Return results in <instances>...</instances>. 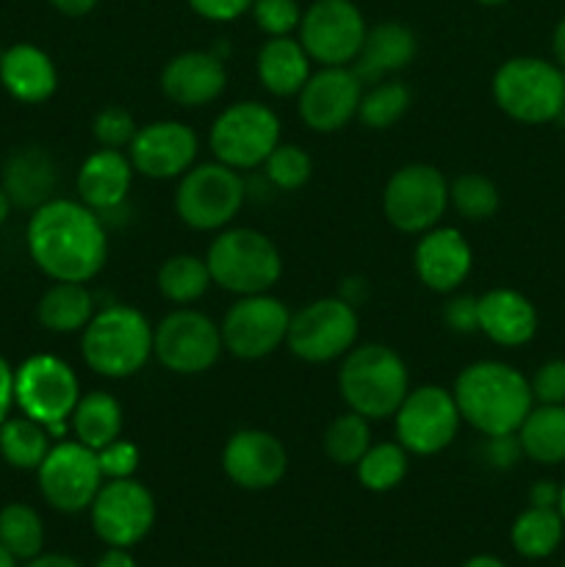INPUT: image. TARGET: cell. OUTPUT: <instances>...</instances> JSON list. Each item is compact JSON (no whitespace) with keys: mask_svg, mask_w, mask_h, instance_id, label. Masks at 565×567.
<instances>
[{"mask_svg":"<svg viewBox=\"0 0 565 567\" xmlns=\"http://www.w3.org/2000/svg\"><path fill=\"white\" fill-rule=\"evenodd\" d=\"M565 537V520L554 507H526L510 526V543L524 559H546Z\"/></svg>","mask_w":565,"mask_h":567,"instance_id":"1f68e13d","label":"cell"},{"mask_svg":"<svg viewBox=\"0 0 565 567\" xmlns=\"http://www.w3.org/2000/svg\"><path fill=\"white\" fill-rule=\"evenodd\" d=\"M480 332L496 347H524L537 332V310L515 288H491L480 297Z\"/></svg>","mask_w":565,"mask_h":567,"instance_id":"d4e9b609","label":"cell"},{"mask_svg":"<svg viewBox=\"0 0 565 567\" xmlns=\"http://www.w3.org/2000/svg\"><path fill=\"white\" fill-rule=\"evenodd\" d=\"M133 175H136V169H133L125 150H94L78 169V199L89 205L94 214L103 216L105 221V214H114L116 208L125 205L133 186Z\"/></svg>","mask_w":565,"mask_h":567,"instance_id":"603a6c76","label":"cell"},{"mask_svg":"<svg viewBox=\"0 0 565 567\" xmlns=\"http://www.w3.org/2000/svg\"><path fill=\"white\" fill-rule=\"evenodd\" d=\"M460 419L482 437L515 435L535 408L530 380L502 360H476L454 380Z\"/></svg>","mask_w":565,"mask_h":567,"instance_id":"7a4b0ae2","label":"cell"},{"mask_svg":"<svg viewBox=\"0 0 565 567\" xmlns=\"http://www.w3.org/2000/svg\"><path fill=\"white\" fill-rule=\"evenodd\" d=\"M460 410L454 402V393L441 385H419L410 388L404 402L393 413V430L397 443L415 457H432L449 449L458 437Z\"/></svg>","mask_w":565,"mask_h":567,"instance_id":"4fadbf2b","label":"cell"},{"mask_svg":"<svg viewBox=\"0 0 565 567\" xmlns=\"http://www.w3.org/2000/svg\"><path fill=\"white\" fill-rule=\"evenodd\" d=\"M0 55H3V50H0Z\"/></svg>","mask_w":565,"mask_h":567,"instance_id":"94428289","label":"cell"},{"mask_svg":"<svg viewBox=\"0 0 565 567\" xmlns=\"http://www.w3.org/2000/svg\"><path fill=\"white\" fill-rule=\"evenodd\" d=\"M210 280L227 293H269L282 277V255L266 233L255 227H225L205 252Z\"/></svg>","mask_w":565,"mask_h":567,"instance_id":"5b68a950","label":"cell"},{"mask_svg":"<svg viewBox=\"0 0 565 567\" xmlns=\"http://www.w3.org/2000/svg\"><path fill=\"white\" fill-rule=\"evenodd\" d=\"M493 103L510 120L546 125L565 114V72L537 55H515L493 72Z\"/></svg>","mask_w":565,"mask_h":567,"instance_id":"8992f818","label":"cell"},{"mask_svg":"<svg viewBox=\"0 0 565 567\" xmlns=\"http://www.w3.org/2000/svg\"><path fill=\"white\" fill-rule=\"evenodd\" d=\"M563 567H565V563H563Z\"/></svg>","mask_w":565,"mask_h":567,"instance_id":"6125c7cd","label":"cell"},{"mask_svg":"<svg viewBox=\"0 0 565 567\" xmlns=\"http://www.w3.org/2000/svg\"><path fill=\"white\" fill-rule=\"evenodd\" d=\"M199 138L194 127L177 120H158L150 125H138L127 158L136 175L150 181H172L188 172L197 161Z\"/></svg>","mask_w":565,"mask_h":567,"instance_id":"d6986e66","label":"cell"},{"mask_svg":"<svg viewBox=\"0 0 565 567\" xmlns=\"http://www.w3.org/2000/svg\"><path fill=\"white\" fill-rule=\"evenodd\" d=\"M530 388L535 404H565V360L554 358L537 365Z\"/></svg>","mask_w":565,"mask_h":567,"instance_id":"ee69618b","label":"cell"},{"mask_svg":"<svg viewBox=\"0 0 565 567\" xmlns=\"http://www.w3.org/2000/svg\"><path fill=\"white\" fill-rule=\"evenodd\" d=\"M48 3L66 17H86L89 11H94L100 0H48Z\"/></svg>","mask_w":565,"mask_h":567,"instance_id":"f907efd6","label":"cell"},{"mask_svg":"<svg viewBox=\"0 0 565 567\" xmlns=\"http://www.w3.org/2000/svg\"><path fill=\"white\" fill-rule=\"evenodd\" d=\"M247 199L242 172L222 161L194 164L177 177L175 210L186 227L197 233H219L230 225Z\"/></svg>","mask_w":565,"mask_h":567,"instance_id":"52a82bcc","label":"cell"},{"mask_svg":"<svg viewBox=\"0 0 565 567\" xmlns=\"http://www.w3.org/2000/svg\"><path fill=\"white\" fill-rule=\"evenodd\" d=\"M25 567H83L78 559L66 557V554H39V557L28 559Z\"/></svg>","mask_w":565,"mask_h":567,"instance_id":"f5cc1de1","label":"cell"},{"mask_svg":"<svg viewBox=\"0 0 565 567\" xmlns=\"http://www.w3.org/2000/svg\"><path fill=\"white\" fill-rule=\"evenodd\" d=\"M557 509H559V515H563V520H565V482H563V485H559V504H557Z\"/></svg>","mask_w":565,"mask_h":567,"instance_id":"680465c9","label":"cell"},{"mask_svg":"<svg viewBox=\"0 0 565 567\" xmlns=\"http://www.w3.org/2000/svg\"><path fill=\"white\" fill-rule=\"evenodd\" d=\"M482 454H485V463L491 465V468L507 471L524 457V449H521L518 435H496V437H485Z\"/></svg>","mask_w":565,"mask_h":567,"instance_id":"bcb514c9","label":"cell"},{"mask_svg":"<svg viewBox=\"0 0 565 567\" xmlns=\"http://www.w3.org/2000/svg\"><path fill=\"white\" fill-rule=\"evenodd\" d=\"M524 457L537 465L565 463V404H535L518 426Z\"/></svg>","mask_w":565,"mask_h":567,"instance_id":"4dcf8cb0","label":"cell"},{"mask_svg":"<svg viewBox=\"0 0 565 567\" xmlns=\"http://www.w3.org/2000/svg\"><path fill=\"white\" fill-rule=\"evenodd\" d=\"M443 324L458 336H474L480 332V297L474 293H454L443 305Z\"/></svg>","mask_w":565,"mask_h":567,"instance_id":"f6af8a7d","label":"cell"},{"mask_svg":"<svg viewBox=\"0 0 565 567\" xmlns=\"http://www.w3.org/2000/svg\"><path fill=\"white\" fill-rule=\"evenodd\" d=\"M11 208H14V205H11L9 194H6V192H3V186H0V227H3V225H6V219H9Z\"/></svg>","mask_w":565,"mask_h":567,"instance_id":"9f6ffc18","label":"cell"},{"mask_svg":"<svg viewBox=\"0 0 565 567\" xmlns=\"http://www.w3.org/2000/svg\"><path fill=\"white\" fill-rule=\"evenodd\" d=\"M94 313L97 310H94V297L86 282H53L37 305L39 324L59 336L83 332Z\"/></svg>","mask_w":565,"mask_h":567,"instance_id":"f546056e","label":"cell"},{"mask_svg":"<svg viewBox=\"0 0 565 567\" xmlns=\"http://www.w3.org/2000/svg\"><path fill=\"white\" fill-rule=\"evenodd\" d=\"M59 183L53 155L44 147H20L6 158L3 164V192L9 194L11 205L22 210H37L39 205L50 203Z\"/></svg>","mask_w":565,"mask_h":567,"instance_id":"4316f807","label":"cell"},{"mask_svg":"<svg viewBox=\"0 0 565 567\" xmlns=\"http://www.w3.org/2000/svg\"><path fill=\"white\" fill-rule=\"evenodd\" d=\"M310 55L305 53L302 42L294 37H269L264 48L258 50V70L260 86L275 97H297L299 89L310 78Z\"/></svg>","mask_w":565,"mask_h":567,"instance_id":"83f0119b","label":"cell"},{"mask_svg":"<svg viewBox=\"0 0 565 567\" xmlns=\"http://www.w3.org/2000/svg\"><path fill=\"white\" fill-rule=\"evenodd\" d=\"M50 432L28 415H9L0 424V457L17 471H37L50 452Z\"/></svg>","mask_w":565,"mask_h":567,"instance_id":"d6a6232c","label":"cell"},{"mask_svg":"<svg viewBox=\"0 0 565 567\" xmlns=\"http://www.w3.org/2000/svg\"><path fill=\"white\" fill-rule=\"evenodd\" d=\"M227 89L225 59L210 50H186L161 70V92L181 109H203Z\"/></svg>","mask_w":565,"mask_h":567,"instance_id":"7402d4cb","label":"cell"},{"mask_svg":"<svg viewBox=\"0 0 565 567\" xmlns=\"http://www.w3.org/2000/svg\"><path fill=\"white\" fill-rule=\"evenodd\" d=\"M476 3H480V6H502V3H507V0H476Z\"/></svg>","mask_w":565,"mask_h":567,"instance_id":"91938a15","label":"cell"},{"mask_svg":"<svg viewBox=\"0 0 565 567\" xmlns=\"http://www.w3.org/2000/svg\"><path fill=\"white\" fill-rule=\"evenodd\" d=\"M0 543L25 563L42 554L44 524L31 504L11 502L0 509Z\"/></svg>","mask_w":565,"mask_h":567,"instance_id":"74e56055","label":"cell"},{"mask_svg":"<svg viewBox=\"0 0 565 567\" xmlns=\"http://www.w3.org/2000/svg\"><path fill=\"white\" fill-rule=\"evenodd\" d=\"M138 125L133 120V114L122 105H105L97 111L92 122L94 142L105 150H125L131 147L133 136H136Z\"/></svg>","mask_w":565,"mask_h":567,"instance_id":"60d3db41","label":"cell"},{"mask_svg":"<svg viewBox=\"0 0 565 567\" xmlns=\"http://www.w3.org/2000/svg\"><path fill=\"white\" fill-rule=\"evenodd\" d=\"M138 460H142V452L127 437H116L109 446L97 449V463L100 471H103V480H127V476H136Z\"/></svg>","mask_w":565,"mask_h":567,"instance_id":"7bdbcfd3","label":"cell"},{"mask_svg":"<svg viewBox=\"0 0 565 567\" xmlns=\"http://www.w3.org/2000/svg\"><path fill=\"white\" fill-rule=\"evenodd\" d=\"M37 482L50 507L75 515L92 507L105 480L94 449L78 441H61L50 446L48 457L37 468Z\"/></svg>","mask_w":565,"mask_h":567,"instance_id":"e0dca14e","label":"cell"},{"mask_svg":"<svg viewBox=\"0 0 565 567\" xmlns=\"http://www.w3.org/2000/svg\"><path fill=\"white\" fill-rule=\"evenodd\" d=\"M28 252L53 282H89L109 260V233L103 216L81 199L53 197L31 210Z\"/></svg>","mask_w":565,"mask_h":567,"instance_id":"6da1fadb","label":"cell"},{"mask_svg":"<svg viewBox=\"0 0 565 567\" xmlns=\"http://www.w3.org/2000/svg\"><path fill=\"white\" fill-rule=\"evenodd\" d=\"M552 53H554V64L565 72V17L557 22V28H554Z\"/></svg>","mask_w":565,"mask_h":567,"instance_id":"db71d44e","label":"cell"},{"mask_svg":"<svg viewBox=\"0 0 565 567\" xmlns=\"http://www.w3.org/2000/svg\"><path fill=\"white\" fill-rule=\"evenodd\" d=\"M419 53L415 33L404 22H377L366 31L363 48L355 59V75L366 83H380L408 70Z\"/></svg>","mask_w":565,"mask_h":567,"instance_id":"cb8c5ba5","label":"cell"},{"mask_svg":"<svg viewBox=\"0 0 565 567\" xmlns=\"http://www.w3.org/2000/svg\"><path fill=\"white\" fill-rule=\"evenodd\" d=\"M249 11L266 37H291L302 22V6L297 0H255Z\"/></svg>","mask_w":565,"mask_h":567,"instance_id":"b9f144b4","label":"cell"},{"mask_svg":"<svg viewBox=\"0 0 565 567\" xmlns=\"http://www.w3.org/2000/svg\"><path fill=\"white\" fill-rule=\"evenodd\" d=\"M410 103H413V92H410L408 83L386 78V81L363 89V97H360L358 105V120L366 127H371V131H386V127L397 125L408 114Z\"/></svg>","mask_w":565,"mask_h":567,"instance_id":"8d00e7d4","label":"cell"},{"mask_svg":"<svg viewBox=\"0 0 565 567\" xmlns=\"http://www.w3.org/2000/svg\"><path fill=\"white\" fill-rule=\"evenodd\" d=\"M369 25L352 0H314L302 11L299 42L319 66H349L358 59Z\"/></svg>","mask_w":565,"mask_h":567,"instance_id":"5bb4252c","label":"cell"},{"mask_svg":"<svg viewBox=\"0 0 565 567\" xmlns=\"http://www.w3.org/2000/svg\"><path fill=\"white\" fill-rule=\"evenodd\" d=\"M363 81L352 66H321L310 72L308 83L297 94L299 120L314 133H336L358 116Z\"/></svg>","mask_w":565,"mask_h":567,"instance_id":"ac0fdd59","label":"cell"},{"mask_svg":"<svg viewBox=\"0 0 565 567\" xmlns=\"http://www.w3.org/2000/svg\"><path fill=\"white\" fill-rule=\"evenodd\" d=\"M222 352L219 324L203 310L177 308L153 327V358L177 377L205 374Z\"/></svg>","mask_w":565,"mask_h":567,"instance_id":"7c38bea8","label":"cell"},{"mask_svg":"<svg viewBox=\"0 0 565 567\" xmlns=\"http://www.w3.org/2000/svg\"><path fill=\"white\" fill-rule=\"evenodd\" d=\"M11 408H14V369L0 354V424L9 419Z\"/></svg>","mask_w":565,"mask_h":567,"instance_id":"c3c4849f","label":"cell"},{"mask_svg":"<svg viewBox=\"0 0 565 567\" xmlns=\"http://www.w3.org/2000/svg\"><path fill=\"white\" fill-rule=\"evenodd\" d=\"M282 142L280 116L258 100H242L219 111L208 133L216 161L233 169H258Z\"/></svg>","mask_w":565,"mask_h":567,"instance_id":"9c48e42d","label":"cell"},{"mask_svg":"<svg viewBox=\"0 0 565 567\" xmlns=\"http://www.w3.org/2000/svg\"><path fill=\"white\" fill-rule=\"evenodd\" d=\"M291 310L271 293L238 297L219 321L222 347L238 360H264L286 343Z\"/></svg>","mask_w":565,"mask_h":567,"instance_id":"9a60e30c","label":"cell"},{"mask_svg":"<svg viewBox=\"0 0 565 567\" xmlns=\"http://www.w3.org/2000/svg\"><path fill=\"white\" fill-rule=\"evenodd\" d=\"M81 358L97 377L127 380L153 358V327L133 305L97 310L81 332Z\"/></svg>","mask_w":565,"mask_h":567,"instance_id":"277c9868","label":"cell"},{"mask_svg":"<svg viewBox=\"0 0 565 567\" xmlns=\"http://www.w3.org/2000/svg\"><path fill=\"white\" fill-rule=\"evenodd\" d=\"M559 504V485L552 480H541L530 487V507H554Z\"/></svg>","mask_w":565,"mask_h":567,"instance_id":"681fc988","label":"cell"},{"mask_svg":"<svg viewBox=\"0 0 565 567\" xmlns=\"http://www.w3.org/2000/svg\"><path fill=\"white\" fill-rule=\"evenodd\" d=\"M214 286L205 258L192 252L172 255L161 264L158 269V291L166 302L188 308L197 299L205 297V291Z\"/></svg>","mask_w":565,"mask_h":567,"instance_id":"836d02e7","label":"cell"},{"mask_svg":"<svg viewBox=\"0 0 565 567\" xmlns=\"http://www.w3.org/2000/svg\"><path fill=\"white\" fill-rule=\"evenodd\" d=\"M460 567H507L499 557L493 554H476V557H469Z\"/></svg>","mask_w":565,"mask_h":567,"instance_id":"11a10c76","label":"cell"},{"mask_svg":"<svg viewBox=\"0 0 565 567\" xmlns=\"http://www.w3.org/2000/svg\"><path fill=\"white\" fill-rule=\"evenodd\" d=\"M338 393L347 410H355L371 424L393 419L410 393L408 363L386 343H355L341 358Z\"/></svg>","mask_w":565,"mask_h":567,"instance_id":"3957f363","label":"cell"},{"mask_svg":"<svg viewBox=\"0 0 565 567\" xmlns=\"http://www.w3.org/2000/svg\"><path fill=\"white\" fill-rule=\"evenodd\" d=\"M0 567H17V557L0 543Z\"/></svg>","mask_w":565,"mask_h":567,"instance_id":"6f0895ef","label":"cell"},{"mask_svg":"<svg viewBox=\"0 0 565 567\" xmlns=\"http://www.w3.org/2000/svg\"><path fill=\"white\" fill-rule=\"evenodd\" d=\"M502 205L496 183L480 172H463L454 181H449V208L458 210L469 221H487L496 216Z\"/></svg>","mask_w":565,"mask_h":567,"instance_id":"f35d334b","label":"cell"},{"mask_svg":"<svg viewBox=\"0 0 565 567\" xmlns=\"http://www.w3.org/2000/svg\"><path fill=\"white\" fill-rule=\"evenodd\" d=\"M0 83L20 103L39 105L59 89V70L42 48L20 42L0 55Z\"/></svg>","mask_w":565,"mask_h":567,"instance_id":"484cf974","label":"cell"},{"mask_svg":"<svg viewBox=\"0 0 565 567\" xmlns=\"http://www.w3.org/2000/svg\"><path fill=\"white\" fill-rule=\"evenodd\" d=\"M264 175L280 192H297L314 175V161L299 144L280 142L264 161Z\"/></svg>","mask_w":565,"mask_h":567,"instance_id":"ab89813d","label":"cell"},{"mask_svg":"<svg viewBox=\"0 0 565 567\" xmlns=\"http://www.w3.org/2000/svg\"><path fill=\"white\" fill-rule=\"evenodd\" d=\"M474 266V252L458 227L438 225L421 233L413 252V269L419 280L435 293H454Z\"/></svg>","mask_w":565,"mask_h":567,"instance_id":"44dd1931","label":"cell"},{"mask_svg":"<svg viewBox=\"0 0 565 567\" xmlns=\"http://www.w3.org/2000/svg\"><path fill=\"white\" fill-rule=\"evenodd\" d=\"M222 471L242 491H271L286 476L288 452L277 435L247 426L227 437Z\"/></svg>","mask_w":565,"mask_h":567,"instance_id":"ffe728a7","label":"cell"},{"mask_svg":"<svg viewBox=\"0 0 565 567\" xmlns=\"http://www.w3.org/2000/svg\"><path fill=\"white\" fill-rule=\"evenodd\" d=\"M94 567H138V565L136 559L131 557V548H109V551L94 563Z\"/></svg>","mask_w":565,"mask_h":567,"instance_id":"816d5d0a","label":"cell"},{"mask_svg":"<svg viewBox=\"0 0 565 567\" xmlns=\"http://www.w3.org/2000/svg\"><path fill=\"white\" fill-rule=\"evenodd\" d=\"M92 529L109 548H133L153 532L155 496L147 485L127 480H105L89 507Z\"/></svg>","mask_w":565,"mask_h":567,"instance_id":"2e32d148","label":"cell"},{"mask_svg":"<svg viewBox=\"0 0 565 567\" xmlns=\"http://www.w3.org/2000/svg\"><path fill=\"white\" fill-rule=\"evenodd\" d=\"M408 471L410 454L397 441L371 443L369 452L355 465L358 482L371 493H388L393 487H399L404 482V476H408Z\"/></svg>","mask_w":565,"mask_h":567,"instance_id":"d590c367","label":"cell"},{"mask_svg":"<svg viewBox=\"0 0 565 567\" xmlns=\"http://www.w3.org/2000/svg\"><path fill=\"white\" fill-rule=\"evenodd\" d=\"M371 421L355 410L336 415L321 435V449L327 460L341 468H355L371 446Z\"/></svg>","mask_w":565,"mask_h":567,"instance_id":"e575fe53","label":"cell"},{"mask_svg":"<svg viewBox=\"0 0 565 567\" xmlns=\"http://www.w3.org/2000/svg\"><path fill=\"white\" fill-rule=\"evenodd\" d=\"M78 399V374L55 354H33L14 369V404L22 415L39 421L50 437L64 435Z\"/></svg>","mask_w":565,"mask_h":567,"instance_id":"ba28073f","label":"cell"},{"mask_svg":"<svg viewBox=\"0 0 565 567\" xmlns=\"http://www.w3.org/2000/svg\"><path fill=\"white\" fill-rule=\"evenodd\" d=\"M122 426H125V413H122L120 399L105 391L81 393L70 415V430L75 441L94 452L122 437Z\"/></svg>","mask_w":565,"mask_h":567,"instance_id":"f1b7e54d","label":"cell"},{"mask_svg":"<svg viewBox=\"0 0 565 567\" xmlns=\"http://www.w3.org/2000/svg\"><path fill=\"white\" fill-rule=\"evenodd\" d=\"M358 332L360 319L355 305L341 297H321L291 313L286 347L305 363H332L358 343Z\"/></svg>","mask_w":565,"mask_h":567,"instance_id":"30bf717a","label":"cell"},{"mask_svg":"<svg viewBox=\"0 0 565 567\" xmlns=\"http://www.w3.org/2000/svg\"><path fill=\"white\" fill-rule=\"evenodd\" d=\"M449 208V181L432 164H404L382 188L388 225L408 236H421L441 225Z\"/></svg>","mask_w":565,"mask_h":567,"instance_id":"8fae6325","label":"cell"},{"mask_svg":"<svg viewBox=\"0 0 565 567\" xmlns=\"http://www.w3.org/2000/svg\"><path fill=\"white\" fill-rule=\"evenodd\" d=\"M255 0H188L194 14L208 22H233L253 9Z\"/></svg>","mask_w":565,"mask_h":567,"instance_id":"7dc6e473","label":"cell"}]
</instances>
